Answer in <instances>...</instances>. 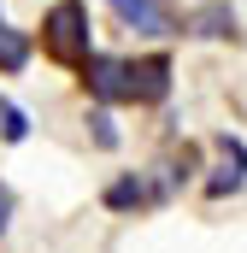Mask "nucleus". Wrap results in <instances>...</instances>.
<instances>
[{
  "mask_svg": "<svg viewBox=\"0 0 247 253\" xmlns=\"http://www.w3.org/2000/svg\"><path fill=\"white\" fill-rule=\"evenodd\" d=\"M41 47L59 65H82L94 47H88V6L82 0H59L47 18H41Z\"/></svg>",
  "mask_w": 247,
  "mask_h": 253,
  "instance_id": "f257e3e1",
  "label": "nucleus"
},
{
  "mask_svg": "<svg viewBox=\"0 0 247 253\" xmlns=\"http://www.w3.org/2000/svg\"><path fill=\"white\" fill-rule=\"evenodd\" d=\"M171 94V59L147 53V59H124V100L135 106H159Z\"/></svg>",
  "mask_w": 247,
  "mask_h": 253,
  "instance_id": "f03ea898",
  "label": "nucleus"
},
{
  "mask_svg": "<svg viewBox=\"0 0 247 253\" xmlns=\"http://www.w3.org/2000/svg\"><path fill=\"white\" fill-rule=\"evenodd\" d=\"M112 18L124 30H135V36H153V42L177 30V6L171 0H112Z\"/></svg>",
  "mask_w": 247,
  "mask_h": 253,
  "instance_id": "7ed1b4c3",
  "label": "nucleus"
},
{
  "mask_svg": "<svg viewBox=\"0 0 247 253\" xmlns=\"http://www.w3.org/2000/svg\"><path fill=\"white\" fill-rule=\"evenodd\" d=\"M188 36H206V42L236 36V12H230V0H206V6H194V12H188Z\"/></svg>",
  "mask_w": 247,
  "mask_h": 253,
  "instance_id": "20e7f679",
  "label": "nucleus"
},
{
  "mask_svg": "<svg viewBox=\"0 0 247 253\" xmlns=\"http://www.w3.org/2000/svg\"><path fill=\"white\" fill-rule=\"evenodd\" d=\"M218 147H224V171H218L206 189H212V194H230V189H242V177H247V147L230 141V135H218Z\"/></svg>",
  "mask_w": 247,
  "mask_h": 253,
  "instance_id": "39448f33",
  "label": "nucleus"
},
{
  "mask_svg": "<svg viewBox=\"0 0 247 253\" xmlns=\"http://www.w3.org/2000/svg\"><path fill=\"white\" fill-rule=\"evenodd\" d=\"M24 65H30V36L0 24V71H24Z\"/></svg>",
  "mask_w": 247,
  "mask_h": 253,
  "instance_id": "423d86ee",
  "label": "nucleus"
},
{
  "mask_svg": "<svg viewBox=\"0 0 247 253\" xmlns=\"http://www.w3.org/2000/svg\"><path fill=\"white\" fill-rule=\"evenodd\" d=\"M0 135H6V141H24V135H30V118H24L12 100H0Z\"/></svg>",
  "mask_w": 247,
  "mask_h": 253,
  "instance_id": "0eeeda50",
  "label": "nucleus"
},
{
  "mask_svg": "<svg viewBox=\"0 0 247 253\" xmlns=\"http://www.w3.org/2000/svg\"><path fill=\"white\" fill-rule=\"evenodd\" d=\"M141 200H147V189H141L135 177H124V183L106 189V206H141Z\"/></svg>",
  "mask_w": 247,
  "mask_h": 253,
  "instance_id": "6e6552de",
  "label": "nucleus"
},
{
  "mask_svg": "<svg viewBox=\"0 0 247 253\" xmlns=\"http://www.w3.org/2000/svg\"><path fill=\"white\" fill-rule=\"evenodd\" d=\"M88 124H94V141H100V147H118V129H112V118H106V112H94Z\"/></svg>",
  "mask_w": 247,
  "mask_h": 253,
  "instance_id": "1a4fd4ad",
  "label": "nucleus"
},
{
  "mask_svg": "<svg viewBox=\"0 0 247 253\" xmlns=\"http://www.w3.org/2000/svg\"><path fill=\"white\" fill-rule=\"evenodd\" d=\"M6 218H12V194L0 189V230H6Z\"/></svg>",
  "mask_w": 247,
  "mask_h": 253,
  "instance_id": "9d476101",
  "label": "nucleus"
}]
</instances>
